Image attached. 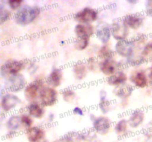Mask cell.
I'll return each instance as SVG.
<instances>
[{"mask_svg": "<svg viewBox=\"0 0 152 142\" xmlns=\"http://www.w3.org/2000/svg\"><path fill=\"white\" fill-rule=\"evenodd\" d=\"M41 7L39 5L25 4L16 11L13 19L16 23L20 26H27L34 22L41 13Z\"/></svg>", "mask_w": 152, "mask_h": 142, "instance_id": "1", "label": "cell"}, {"mask_svg": "<svg viewBox=\"0 0 152 142\" xmlns=\"http://www.w3.org/2000/svg\"><path fill=\"white\" fill-rule=\"evenodd\" d=\"M26 64L22 60H8L4 62L1 67L0 75L4 79L19 74L26 67Z\"/></svg>", "mask_w": 152, "mask_h": 142, "instance_id": "2", "label": "cell"}, {"mask_svg": "<svg viewBox=\"0 0 152 142\" xmlns=\"http://www.w3.org/2000/svg\"><path fill=\"white\" fill-rule=\"evenodd\" d=\"M27 84L28 82L25 77L22 74L19 73L4 79V87L6 92L15 93L25 90Z\"/></svg>", "mask_w": 152, "mask_h": 142, "instance_id": "3", "label": "cell"}, {"mask_svg": "<svg viewBox=\"0 0 152 142\" xmlns=\"http://www.w3.org/2000/svg\"><path fill=\"white\" fill-rule=\"evenodd\" d=\"M99 18V11L91 7H86L79 10L74 16V19L79 24L91 25Z\"/></svg>", "mask_w": 152, "mask_h": 142, "instance_id": "4", "label": "cell"}, {"mask_svg": "<svg viewBox=\"0 0 152 142\" xmlns=\"http://www.w3.org/2000/svg\"><path fill=\"white\" fill-rule=\"evenodd\" d=\"M39 103L44 107L51 106L57 102L58 93L56 89L49 86H43L39 94Z\"/></svg>", "mask_w": 152, "mask_h": 142, "instance_id": "5", "label": "cell"}, {"mask_svg": "<svg viewBox=\"0 0 152 142\" xmlns=\"http://www.w3.org/2000/svg\"><path fill=\"white\" fill-rule=\"evenodd\" d=\"M45 80L38 78L27 84L26 87L24 90V95L28 101L30 103L35 102L36 99L39 97L40 89L45 86Z\"/></svg>", "mask_w": 152, "mask_h": 142, "instance_id": "6", "label": "cell"}, {"mask_svg": "<svg viewBox=\"0 0 152 142\" xmlns=\"http://www.w3.org/2000/svg\"><path fill=\"white\" fill-rule=\"evenodd\" d=\"M135 44L132 39H126L117 41L114 45V52L123 59H129L134 54Z\"/></svg>", "mask_w": 152, "mask_h": 142, "instance_id": "7", "label": "cell"}, {"mask_svg": "<svg viewBox=\"0 0 152 142\" xmlns=\"http://www.w3.org/2000/svg\"><path fill=\"white\" fill-rule=\"evenodd\" d=\"M21 103H22V101L19 99V97L13 93L5 92L1 96L0 106H1L2 112L5 113H7L16 109Z\"/></svg>", "mask_w": 152, "mask_h": 142, "instance_id": "8", "label": "cell"}, {"mask_svg": "<svg viewBox=\"0 0 152 142\" xmlns=\"http://www.w3.org/2000/svg\"><path fill=\"white\" fill-rule=\"evenodd\" d=\"M111 31L112 37L117 41L128 39L130 34V30L127 25L123 20H116L111 25Z\"/></svg>", "mask_w": 152, "mask_h": 142, "instance_id": "9", "label": "cell"}, {"mask_svg": "<svg viewBox=\"0 0 152 142\" xmlns=\"http://www.w3.org/2000/svg\"><path fill=\"white\" fill-rule=\"evenodd\" d=\"M145 15L140 13H129L123 16V22L126 24L129 29L137 30L143 25L145 22Z\"/></svg>", "mask_w": 152, "mask_h": 142, "instance_id": "10", "label": "cell"}, {"mask_svg": "<svg viewBox=\"0 0 152 142\" xmlns=\"http://www.w3.org/2000/svg\"><path fill=\"white\" fill-rule=\"evenodd\" d=\"M93 130L99 135H106L109 133L111 127V121L109 118L106 116H98L93 121Z\"/></svg>", "mask_w": 152, "mask_h": 142, "instance_id": "11", "label": "cell"}, {"mask_svg": "<svg viewBox=\"0 0 152 142\" xmlns=\"http://www.w3.org/2000/svg\"><path fill=\"white\" fill-rule=\"evenodd\" d=\"M131 84L137 88H145L149 85L147 73L143 70H135L129 77Z\"/></svg>", "mask_w": 152, "mask_h": 142, "instance_id": "12", "label": "cell"}, {"mask_svg": "<svg viewBox=\"0 0 152 142\" xmlns=\"http://www.w3.org/2000/svg\"><path fill=\"white\" fill-rule=\"evenodd\" d=\"M21 127L22 124H21L20 116L17 115H10L5 122V127L7 130V134L5 135L6 138H11L14 137Z\"/></svg>", "mask_w": 152, "mask_h": 142, "instance_id": "13", "label": "cell"}, {"mask_svg": "<svg viewBox=\"0 0 152 142\" xmlns=\"http://www.w3.org/2000/svg\"><path fill=\"white\" fill-rule=\"evenodd\" d=\"M98 66H99V71L103 75H106L107 77L114 75L115 72H117V71L120 70L119 63L116 62L115 60H114V59L101 61L99 64H98Z\"/></svg>", "mask_w": 152, "mask_h": 142, "instance_id": "14", "label": "cell"}, {"mask_svg": "<svg viewBox=\"0 0 152 142\" xmlns=\"http://www.w3.org/2000/svg\"><path fill=\"white\" fill-rule=\"evenodd\" d=\"M62 78H63L62 70L59 67H55L52 69L49 75L46 77L45 83L49 87L56 88L62 84Z\"/></svg>", "mask_w": 152, "mask_h": 142, "instance_id": "15", "label": "cell"}, {"mask_svg": "<svg viewBox=\"0 0 152 142\" xmlns=\"http://www.w3.org/2000/svg\"><path fill=\"white\" fill-rule=\"evenodd\" d=\"M25 135L29 142H39L45 137V130L40 126H33L25 130Z\"/></svg>", "mask_w": 152, "mask_h": 142, "instance_id": "16", "label": "cell"}, {"mask_svg": "<svg viewBox=\"0 0 152 142\" xmlns=\"http://www.w3.org/2000/svg\"><path fill=\"white\" fill-rule=\"evenodd\" d=\"M74 33L77 38L90 39L94 35L95 28L92 25L77 24L74 28Z\"/></svg>", "mask_w": 152, "mask_h": 142, "instance_id": "17", "label": "cell"}, {"mask_svg": "<svg viewBox=\"0 0 152 142\" xmlns=\"http://www.w3.org/2000/svg\"><path fill=\"white\" fill-rule=\"evenodd\" d=\"M145 112L142 109H135L129 115L128 122L131 128L137 129L142 125L145 121Z\"/></svg>", "mask_w": 152, "mask_h": 142, "instance_id": "18", "label": "cell"}, {"mask_svg": "<svg viewBox=\"0 0 152 142\" xmlns=\"http://www.w3.org/2000/svg\"><path fill=\"white\" fill-rule=\"evenodd\" d=\"M128 81V75L123 70H120L114 75L108 77L106 78V82L108 84L112 87H117L126 84Z\"/></svg>", "mask_w": 152, "mask_h": 142, "instance_id": "19", "label": "cell"}, {"mask_svg": "<svg viewBox=\"0 0 152 142\" xmlns=\"http://www.w3.org/2000/svg\"><path fill=\"white\" fill-rule=\"evenodd\" d=\"M26 110L28 115L36 119H41L45 113L44 106L40 103H37V102L30 103L27 106Z\"/></svg>", "mask_w": 152, "mask_h": 142, "instance_id": "20", "label": "cell"}, {"mask_svg": "<svg viewBox=\"0 0 152 142\" xmlns=\"http://www.w3.org/2000/svg\"><path fill=\"white\" fill-rule=\"evenodd\" d=\"M134 92V86L132 84H126L115 87L114 90V94L116 97L123 100H127L130 96H132Z\"/></svg>", "mask_w": 152, "mask_h": 142, "instance_id": "21", "label": "cell"}, {"mask_svg": "<svg viewBox=\"0 0 152 142\" xmlns=\"http://www.w3.org/2000/svg\"><path fill=\"white\" fill-rule=\"evenodd\" d=\"M96 36L99 41L104 44H108V41L112 36L111 31V27L108 25H103L96 30Z\"/></svg>", "mask_w": 152, "mask_h": 142, "instance_id": "22", "label": "cell"}, {"mask_svg": "<svg viewBox=\"0 0 152 142\" xmlns=\"http://www.w3.org/2000/svg\"><path fill=\"white\" fill-rule=\"evenodd\" d=\"M88 70V69L86 62H80L76 63L72 68L73 74L75 79L77 81H82L85 79L87 76Z\"/></svg>", "mask_w": 152, "mask_h": 142, "instance_id": "23", "label": "cell"}, {"mask_svg": "<svg viewBox=\"0 0 152 142\" xmlns=\"http://www.w3.org/2000/svg\"><path fill=\"white\" fill-rule=\"evenodd\" d=\"M129 122L127 119L121 118L114 125V131L120 137H126L129 133Z\"/></svg>", "mask_w": 152, "mask_h": 142, "instance_id": "24", "label": "cell"}, {"mask_svg": "<svg viewBox=\"0 0 152 142\" xmlns=\"http://www.w3.org/2000/svg\"><path fill=\"white\" fill-rule=\"evenodd\" d=\"M114 53H115V52L111 48L110 46H108V44H104L102 47H99L96 55H97L98 59H100L101 61H103L108 60V59H113Z\"/></svg>", "mask_w": 152, "mask_h": 142, "instance_id": "25", "label": "cell"}, {"mask_svg": "<svg viewBox=\"0 0 152 142\" xmlns=\"http://www.w3.org/2000/svg\"><path fill=\"white\" fill-rule=\"evenodd\" d=\"M140 56L145 63L152 62V41H148L142 49Z\"/></svg>", "mask_w": 152, "mask_h": 142, "instance_id": "26", "label": "cell"}, {"mask_svg": "<svg viewBox=\"0 0 152 142\" xmlns=\"http://www.w3.org/2000/svg\"><path fill=\"white\" fill-rule=\"evenodd\" d=\"M12 13L10 10L3 5V2L0 4V24L3 25L11 18Z\"/></svg>", "mask_w": 152, "mask_h": 142, "instance_id": "27", "label": "cell"}, {"mask_svg": "<svg viewBox=\"0 0 152 142\" xmlns=\"http://www.w3.org/2000/svg\"><path fill=\"white\" fill-rule=\"evenodd\" d=\"M90 44V39L89 38H77L74 41V47H75L76 50H84L88 47Z\"/></svg>", "mask_w": 152, "mask_h": 142, "instance_id": "28", "label": "cell"}, {"mask_svg": "<svg viewBox=\"0 0 152 142\" xmlns=\"http://www.w3.org/2000/svg\"><path fill=\"white\" fill-rule=\"evenodd\" d=\"M61 96H62V99L65 102H72L76 98V93L74 90L71 88H66L61 92Z\"/></svg>", "mask_w": 152, "mask_h": 142, "instance_id": "29", "label": "cell"}, {"mask_svg": "<svg viewBox=\"0 0 152 142\" xmlns=\"http://www.w3.org/2000/svg\"><path fill=\"white\" fill-rule=\"evenodd\" d=\"M19 116H20V121L22 127H25V130L33 127L34 120H33V118L31 115H28V113H23L21 115H19Z\"/></svg>", "mask_w": 152, "mask_h": 142, "instance_id": "30", "label": "cell"}, {"mask_svg": "<svg viewBox=\"0 0 152 142\" xmlns=\"http://www.w3.org/2000/svg\"><path fill=\"white\" fill-rule=\"evenodd\" d=\"M126 63H127L128 66L139 67L140 66V65L145 64V62H144L143 59H142V57H141L140 56V53L139 56H137L136 55L134 54L132 57L126 59Z\"/></svg>", "mask_w": 152, "mask_h": 142, "instance_id": "31", "label": "cell"}, {"mask_svg": "<svg viewBox=\"0 0 152 142\" xmlns=\"http://www.w3.org/2000/svg\"><path fill=\"white\" fill-rule=\"evenodd\" d=\"M99 108L103 114L108 113L111 109V101H108L107 99L100 100L99 104Z\"/></svg>", "mask_w": 152, "mask_h": 142, "instance_id": "32", "label": "cell"}, {"mask_svg": "<svg viewBox=\"0 0 152 142\" xmlns=\"http://www.w3.org/2000/svg\"><path fill=\"white\" fill-rule=\"evenodd\" d=\"M147 40H148V36L145 33H138L132 38V41L134 43L135 46L137 44H139V45H142L143 44H145Z\"/></svg>", "mask_w": 152, "mask_h": 142, "instance_id": "33", "label": "cell"}, {"mask_svg": "<svg viewBox=\"0 0 152 142\" xmlns=\"http://www.w3.org/2000/svg\"><path fill=\"white\" fill-rule=\"evenodd\" d=\"M24 1L22 0H9L7 1V4L8 5L9 8L12 10H16L17 11L19 9L22 7V4Z\"/></svg>", "mask_w": 152, "mask_h": 142, "instance_id": "34", "label": "cell"}, {"mask_svg": "<svg viewBox=\"0 0 152 142\" xmlns=\"http://www.w3.org/2000/svg\"><path fill=\"white\" fill-rule=\"evenodd\" d=\"M145 13L147 16L152 18V0H148L145 1Z\"/></svg>", "mask_w": 152, "mask_h": 142, "instance_id": "35", "label": "cell"}, {"mask_svg": "<svg viewBox=\"0 0 152 142\" xmlns=\"http://www.w3.org/2000/svg\"><path fill=\"white\" fill-rule=\"evenodd\" d=\"M144 135L148 138H152V121H150L144 130Z\"/></svg>", "mask_w": 152, "mask_h": 142, "instance_id": "36", "label": "cell"}, {"mask_svg": "<svg viewBox=\"0 0 152 142\" xmlns=\"http://www.w3.org/2000/svg\"><path fill=\"white\" fill-rule=\"evenodd\" d=\"M72 112L74 115H79V116H83L85 114L84 110H83V108L80 107V106H75V107L73 109Z\"/></svg>", "mask_w": 152, "mask_h": 142, "instance_id": "37", "label": "cell"}, {"mask_svg": "<svg viewBox=\"0 0 152 142\" xmlns=\"http://www.w3.org/2000/svg\"><path fill=\"white\" fill-rule=\"evenodd\" d=\"M147 76H148V83H149V85H152V66L151 67H149V69L148 70V73H147Z\"/></svg>", "mask_w": 152, "mask_h": 142, "instance_id": "38", "label": "cell"}, {"mask_svg": "<svg viewBox=\"0 0 152 142\" xmlns=\"http://www.w3.org/2000/svg\"><path fill=\"white\" fill-rule=\"evenodd\" d=\"M48 120L49 122H52V121H53V120H54L55 118V115L53 113H50L48 115Z\"/></svg>", "mask_w": 152, "mask_h": 142, "instance_id": "39", "label": "cell"}, {"mask_svg": "<svg viewBox=\"0 0 152 142\" xmlns=\"http://www.w3.org/2000/svg\"><path fill=\"white\" fill-rule=\"evenodd\" d=\"M137 2H138L137 1H128V3H129V4H137Z\"/></svg>", "mask_w": 152, "mask_h": 142, "instance_id": "40", "label": "cell"}, {"mask_svg": "<svg viewBox=\"0 0 152 142\" xmlns=\"http://www.w3.org/2000/svg\"><path fill=\"white\" fill-rule=\"evenodd\" d=\"M39 142H48V141H47V140H45V139H44V140L41 141H39Z\"/></svg>", "mask_w": 152, "mask_h": 142, "instance_id": "41", "label": "cell"}]
</instances>
